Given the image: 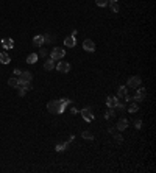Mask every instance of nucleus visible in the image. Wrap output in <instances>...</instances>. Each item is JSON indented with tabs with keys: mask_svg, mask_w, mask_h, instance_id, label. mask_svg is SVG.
I'll use <instances>...</instances> for the list:
<instances>
[{
	"mask_svg": "<svg viewBox=\"0 0 156 173\" xmlns=\"http://www.w3.org/2000/svg\"><path fill=\"white\" fill-rule=\"evenodd\" d=\"M111 2H117V0H111Z\"/></svg>",
	"mask_w": 156,
	"mask_h": 173,
	"instance_id": "72a5a7b5",
	"label": "nucleus"
},
{
	"mask_svg": "<svg viewBox=\"0 0 156 173\" xmlns=\"http://www.w3.org/2000/svg\"><path fill=\"white\" fill-rule=\"evenodd\" d=\"M114 137H116V140H117V142H123V137H122L120 134H116Z\"/></svg>",
	"mask_w": 156,
	"mask_h": 173,
	"instance_id": "c85d7f7f",
	"label": "nucleus"
},
{
	"mask_svg": "<svg viewBox=\"0 0 156 173\" xmlns=\"http://www.w3.org/2000/svg\"><path fill=\"white\" fill-rule=\"evenodd\" d=\"M14 75H21V70L19 69H14Z\"/></svg>",
	"mask_w": 156,
	"mask_h": 173,
	"instance_id": "473e14b6",
	"label": "nucleus"
},
{
	"mask_svg": "<svg viewBox=\"0 0 156 173\" xmlns=\"http://www.w3.org/2000/svg\"><path fill=\"white\" fill-rule=\"evenodd\" d=\"M111 10L114 13H119V6H117V2H111Z\"/></svg>",
	"mask_w": 156,
	"mask_h": 173,
	"instance_id": "a878e982",
	"label": "nucleus"
},
{
	"mask_svg": "<svg viewBox=\"0 0 156 173\" xmlns=\"http://www.w3.org/2000/svg\"><path fill=\"white\" fill-rule=\"evenodd\" d=\"M64 45H66V47H75L77 45V38L75 36H67L66 39H64Z\"/></svg>",
	"mask_w": 156,
	"mask_h": 173,
	"instance_id": "9d476101",
	"label": "nucleus"
},
{
	"mask_svg": "<svg viewBox=\"0 0 156 173\" xmlns=\"http://www.w3.org/2000/svg\"><path fill=\"white\" fill-rule=\"evenodd\" d=\"M69 143H70L69 140H67V142H64V143H58V145H56V147H55V150H56L58 153H62L64 150H66V148L69 147Z\"/></svg>",
	"mask_w": 156,
	"mask_h": 173,
	"instance_id": "f3484780",
	"label": "nucleus"
},
{
	"mask_svg": "<svg viewBox=\"0 0 156 173\" xmlns=\"http://www.w3.org/2000/svg\"><path fill=\"white\" fill-rule=\"evenodd\" d=\"M25 94H27V90H25V89H22V87H21V89H19V95H21V97H24V95H25Z\"/></svg>",
	"mask_w": 156,
	"mask_h": 173,
	"instance_id": "7c9ffc66",
	"label": "nucleus"
},
{
	"mask_svg": "<svg viewBox=\"0 0 156 173\" xmlns=\"http://www.w3.org/2000/svg\"><path fill=\"white\" fill-rule=\"evenodd\" d=\"M137 109H139V106H137V105H130V108H128V111H130L131 114H134V112H137Z\"/></svg>",
	"mask_w": 156,
	"mask_h": 173,
	"instance_id": "5701e85b",
	"label": "nucleus"
},
{
	"mask_svg": "<svg viewBox=\"0 0 156 173\" xmlns=\"http://www.w3.org/2000/svg\"><path fill=\"white\" fill-rule=\"evenodd\" d=\"M117 102H119V98H117V97H108V98H106V105H108V108H116Z\"/></svg>",
	"mask_w": 156,
	"mask_h": 173,
	"instance_id": "4468645a",
	"label": "nucleus"
},
{
	"mask_svg": "<svg viewBox=\"0 0 156 173\" xmlns=\"http://www.w3.org/2000/svg\"><path fill=\"white\" fill-rule=\"evenodd\" d=\"M44 69H45V70H53V69H55V61H53L52 58H50V59H45Z\"/></svg>",
	"mask_w": 156,
	"mask_h": 173,
	"instance_id": "2eb2a0df",
	"label": "nucleus"
},
{
	"mask_svg": "<svg viewBox=\"0 0 156 173\" xmlns=\"http://www.w3.org/2000/svg\"><path fill=\"white\" fill-rule=\"evenodd\" d=\"M10 62H11L10 55L6 52H0V64H10Z\"/></svg>",
	"mask_w": 156,
	"mask_h": 173,
	"instance_id": "9b49d317",
	"label": "nucleus"
},
{
	"mask_svg": "<svg viewBox=\"0 0 156 173\" xmlns=\"http://www.w3.org/2000/svg\"><path fill=\"white\" fill-rule=\"evenodd\" d=\"M147 97V89L145 87H137L136 89V94H134V100H139V102H142V100H145Z\"/></svg>",
	"mask_w": 156,
	"mask_h": 173,
	"instance_id": "39448f33",
	"label": "nucleus"
},
{
	"mask_svg": "<svg viewBox=\"0 0 156 173\" xmlns=\"http://www.w3.org/2000/svg\"><path fill=\"white\" fill-rule=\"evenodd\" d=\"M70 105V100L69 98H61V100H52V102L47 103V109L49 112L52 114H62L66 106Z\"/></svg>",
	"mask_w": 156,
	"mask_h": 173,
	"instance_id": "f257e3e1",
	"label": "nucleus"
},
{
	"mask_svg": "<svg viewBox=\"0 0 156 173\" xmlns=\"http://www.w3.org/2000/svg\"><path fill=\"white\" fill-rule=\"evenodd\" d=\"M19 87H22V89H25V90H31V83H21Z\"/></svg>",
	"mask_w": 156,
	"mask_h": 173,
	"instance_id": "b1692460",
	"label": "nucleus"
},
{
	"mask_svg": "<svg viewBox=\"0 0 156 173\" xmlns=\"http://www.w3.org/2000/svg\"><path fill=\"white\" fill-rule=\"evenodd\" d=\"M53 41H55V38L52 34H45L44 36V42H53Z\"/></svg>",
	"mask_w": 156,
	"mask_h": 173,
	"instance_id": "393cba45",
	"label": "nucleus"
},
{
	"mask_svg": "<svg viewBox=\"0 0 156 173\" xmlns=\"http://www.w3.org/2000/svg\"><path fill=\"white\" fill-rule=\"evenodd\" d=\"M8 84L11 87H19V78H10L8 80Z\"/></svg>",
	"mask_w": 156,
	"mask_h": 173,
	"instance_id": "6ab92c4d",
	"label": "nucleus"
},
{
	"mask_svg": "<svg viewBox=\"0 0 156 173\" xmlns=\"http://www.w3.org/2000/svg\"><path fill=\"white\" fill-rule=\"evenodd\" d=\"M83 49H84L86 52H89V53L95 52V42H94L92 39H84V42H83Z\"/></svg>",
	"mask_w": 156,
	"mask_h": 173,
	"instance_id": "0eeeda50",
	"label": "nucleus"
},
{
	"mask_svg": "<svg viewBox=\"0 0 156 173\" xmlns=\"http://www.w3.org/2000/svg\"><path fill=\"white\" fill-rule=\"evenodd\" d=\"M134 126H136V130H141V126H142V120H136Z\"/></svg>",
	"mask_w": 156,
	"mask_h": 173,
	"instance_id": "bb28decb",
	"label": "nucleus"
},
{
	"mask_svg": "<svg viewBox=\"0 0 156 173\" xmlns=\"http://www.w3.org/2000/svg\"><path fill=\"white\" fill-rule=\"evenodd\" d=\"M64 56H66V50H64V49L55 47V49L50 52V58H52L53 61H59V59H62Z\"/></svg>",
	"mask_w": 156,
	"mask_h": 173,
	"instance_id": "f03ea898",
	"label": "nucleus"
},
{
	"mask_svg": "<svg viewBox=\"0 0 156 173\" xmlns=\"http://www.w3.org/2000/svg\"><path fill=\"white\" fill-rule=\"evenodd\" d=\"M33 44L36 45V47H41V45L44 44V34H36L33 38Z\"/></svg>",
	"mask_w": 156,
	"mask_h": 173,
	"instance_id": "f8f14e48",
	"label": "nucleus"
},
{
	"mask_svg": "<svg viewBox=\"0 0 156 173\" xmlns=\"http://www.w3.org/2000/svg\"><path fill=\"white\" fill-rule=\"evenodd\" d=\"M80 112H81V115H83V119H84L86 122H92V120H94V114L91 112L89 108L83 109V111H80Z\"/></svg>",
	"mask_w": 156,
	"mask_h": 173,
	"instance_id": "6e6552de",
	"label": "nucleus"
},
{
	"mask_svg": "<svg viewBox=\"0 0 156 173\" xmlns=\"http://www.w3.org/2000/svg\"><path fill=\"white\" fill-rule=\"evenodd\" d=\"M126 126H128V120H126V119H120V120L117 122L116 128H117L119 131H123V130H126Z\"/></svg>",
	"mask_w": 156,
	"mask_h": 173,
	"instance_id": "ddd939ff",
	"label": "nucleus"
},
{
	"mask_svg": "<svg viewBox=\"0 0 156 173\" xmlns=\"http://www.w3.org/2000/svg\"><path fill=\"white\" fill-rule=\"evenodd\" d=\"M126 94H128V90H126L125 86H120V87L117 89V98H125Z\"/></svg>",
	"mask_w": 156,
	"mask_h": 173,
	"instance_id": "dca6fc26",
	"label": "nucleus"
},
{
	"mask_svg": "<svg viewBox=\"0 0 156 173\" xmlns=\"http://www.w3.org/2000/svg\"><path fill=\"white\" fill-rule=\"evenodd\" d=\"M0 45H2V47H3L5 50H10V49H13V47H14V42H13V39H10V38H5V39H2Z\"/></svg>",
	"mask_w": 156,
	"mask_h": 173,
	"instance_id": "1a4fd4ad",
	"label": "nucleus"
},
{
	"mask_svg": "<svg viewBox=\"0 0 156 173\" xmlns=\"http://www.w3.org/2000/svg\"><path fill=\"white\" fill-rule=\"evenodd\" d=\"M0 47H2V45H0Z\"/></svg>",
	"mask_w": 156,
	"mask_h": 173,
	"instance_id": "f704fd0d",
	"label": "nucleus"
},
{
	"mask_svg": "<svg viewBox=\"0 0 156 173\" xmlns=\"http://www.w3.org/2000/svg\"><path fill=\"white\" fill-rule=\"evenodd\" d=\"M114 114H116V112H114V108H109L108 111H106V114H105V119H108V120H109V119H113Z\"/></svg>",
	"mask_w": 156,
	"mask_h": 173,
	"instance_id": "412c9836",
	"label": "nucleus"
},
{
	"mask_svg": "<svg viewBox=\"0 0 156 173\" xmlns=\"http://www.w3.org/2000/svg\"><path fill=\"white\" fill-rule=\"evenodd\" d=\"M95 3H97V6H106L108 3H109V0H95Z\"/></svg>",
	"mask_w": 156,
	"mask_h": 173,
	"instance_id": "4be33fe9",
	"label": "nucleus"
},
{
	"mask_svg": "<svg viewBox=\"0 0 156 173\" xmlns=\"http://www.w3.org/2000/svg\"><path fill=\"white\" fill-rule=\"evenodd\" d=\"M38 56H42V58H45V56H47V50H41Z\"/></svg>",
	"mask_w": 156,
	"mask_h": 173,
	"instance_id": "cd10ccee",
	"label": "nucleus"
},
{
	"mask_svg": "<svg viewBox=\"0 0 156 173\" xmlns=\"http://www.w3.org/2000/svg\"><path fill=\"white\" fill-rule=\"evenodd\" d=\"M81 137H83V139H86V140H94V136H92V133H89V131H83V133H81Z\"/></svg>",
	"mask_w": 156,
	"mask_h": 173,
	"instance_id": "aec40b11",
	"label": "nucleus"
},
{
	"mask_svg": "<svg viewBox=\"0 0 156 173\" xmlns=\"http://www.w3.org/2000/svg\"><path fill=\"white\" fill-rule=\"evenodd\" d=\"M70 112H72L73 115H75V114H78L80 111H78V109H77V108H73V106H72V108H70Z\"/></svg>",
	"mask_w": 156,
	"mask_h": 173,
	"instance_id": "c756f323",
	"label": "nucleus"
},
{
	"mask_svg": "<svg viewBox=\"0 0 156 173\" xmlns=\"http://www.w3.org/2000/svg\"><path fill=\"white\" fill-rule=\"evenodd\" d=\"M141 83H142L141 77H131V78H128V81H126V87L137 89V87L141 86Z\"/></svg>",
	"mask_w": 156,
	"mask_h": 173,
	"instance_id": "7ed1b4c3",
	"label": "nucleus"
},
{
	"mask_svg": "<svg viewBox=\"0 0 156 173\" xmlns=\"http://www.w3.org/2000/svg\"><path fill=\"white\" fill-rule=\"evenodd\" d=\"M116 131H117V128H109V133L111 134H116Z\"/></svg>",
	"mask_w": 156,
	"mask_h": 173,
	"instance_id": "2f4dec72",
	"label": "nucleus"
},
{
	"mask_svg": "<svg viewBox=\"0 0 156 173\" xmlns=\"http://www.w3.org/2000/svg\"><path fill=\"white\" fill-rule=\"evenodd\" d=\"M38 55H36V53H30L28 55V56H27V62H28V64H34V62L36 61H38Z\"/></svg>",
	"mask_w": 156,
	"mask_h": 173,
	"instance_id": "a211bd4d",
	"label": "nucleus"
},
{
	"mask_svg": "<svg viewBox=\"0 0 156 173\" xmlns=\"http://www.w3.org/2000/svg\"><path fill=\"white\" fill-rule=\"evenodd\" d=\"M31 80H33V74L28 70H25V72H21V75H19V84L21 83H31Z\"/></svg>",
	"mask_w": 156,
	"mask_h": 173,
	"instance_id": "20e7f679",
	"label": "nucleus"
},
{
	"mask_svg": "<svg viewBox=\"0 0 156 173\" xmlns=\"http://www.w3.org/2000/svg\"><path fill=\"white\" fill-rule=\"evenodd\" d=\"M55 67H56L58 72H62V74H67V72L70 70V64H69V62H66V61H59Z\"/></svg>",
	"mask_w": 156,
	"mask_h": 173,
	"instance_id": "423d86ee",
	"label": "nucleus"
}]
</instances>
